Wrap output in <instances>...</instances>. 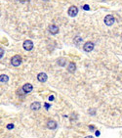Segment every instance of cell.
<instances>
[{
  "label": "cell",
  "mask_w": 122,
  "mask_h": 138,
  "mask_svg": "<svg viewBox=\"0 0 122 138\" xmlns=\"http://www.w3.org/2000/svg\"><path fill=\"white\" fill-rule=\"evenodd\" d=\"M40 108H41V104H40L39 102H34V103H32L31 106H30V109L33 111H38Z\"/></svg>",
  "instance_id": "9c48e42d"
},
{
  "label": "cell",
  "mask_w": 122,
  "mask_h": 138,
  "mask_svg": "<svg viewBox=\"0 0 122 138\" xmlns=\"http://www.w3.org/2000/svg\"><path fill=\"white\" fill-rule=\"evenodd\" d=\"M89 129H90V130H94V125H90V126H89Z\"/></svg>",
  "instance_id": "ac0fdd59"
},
{
  "label": "cell",
  "mask_w": 122,
  "mask_h": 138,
  "mask_svg": "<svg viewBox=\"0 0 122 138\" xmlns=\"http://www.w3.org/2000/svg\"><path fill=\"white\" fill-rule=\"evenodd\" d=\"M114 22H115V19H114L113 16H111V15L105 16V24L106 26H112L114 24Z\"/></svg>",
  "instance_id": "7a4b0ae2"
},
{
  "label": "cell",
  "mask_w": 122,
  "mask_h": 138,
  "mask_svg": "<svg viewBox=\"0 0 122 138\" xmlns=\"http://www.w3.org/2000/svg\"><path fill=\"white\" fill-rule=\"evenodd\" d=\"M75 70H76L75 64H74V63H70V64H69V67H68V71H69L70 73H73V72H75Z\"/></svg>",
  "instance_id": "8fae6325"
},
{
  "label": "cell",
  "mask_w": 122,
  "mask_h": 138,
  "mask_svg": "<svg viewBox=\"0 0 122 138\" xmlns=\"http://www.w3.org/2000/svg\"><path fill=\"white\" fill-rule=\"evenodd\" d=\"M57 63H58V65H59V66L64 67V66L66 65V63H67V60H66L65 58H60V59H58Z\"/></svg>",
  "instance_id": "7c38bea8"
},
{
  "label": "cell",
  "mask_w": 122,
  "mask_h": 138,
  "mask_svg": "<svg viewBox=\"0 0 122 138\" xmlns=\"http://www.w3.org/2000/svg\"><path fill=\"white\" fill-rule=\"evenodd\" d=\"M24 48L26 50V51H30L32 48H33V42L31 40H25L23 44Z\"/></svg>",
  "instance_id": "277c9868"
},
{
  "label": "cell",
  "mask_w": 122,
  "mask_h": 138,
  "mask_svg": "<svg viewBox=\"0 0 122 138\" xmlns=\"http://www.w3.org/2000/svg\"><path fill=\"white\" fill-rule=\"evenodd\" d=\"M83 9H84V10H86V11H88V10L90 9V7H89V5H87V4H86V5H84V6H83Z\"/></svg>",
  "instance_id": "5bb4252c"
},
{
  "label": "cell",
  "mask_w": 122,
  "mask_h": 138,
  "mask_svg": "<svg viewBox=\"0 0 122 138\" xmlns=\"http://www.w3.org/2000/svg\"><path fill=\"white\" fill-rule=\"evenodd\" d=\"M3 54H4V50L1 48V49H0V57H1V58L3 57Z\"/></svg>",
  "instance_id": "2e32d148"
},
{
  "label": "cell",
  "mask_w": 122,
  "mask_h": 138,
  "mask_svg": "<svg viewBox=\"0 0 122 138\" xmlns=\"http://www.w3.org/2000/svg\"><path fill=\"white\" fill-rule=\"evenodd\" d=\"M96 136H100V131H99V130L96 131Z\"/></svg>",
  "instance_id": "ffe728a7"
},
{
  "label": "cell",
  "mask_w": 122,
  "mask_h": 138,
  "mask_svg": "<svg viewBox=\"0 0 122 138\" xmlns=\"http://www.w3.org/2000/svg\"><path fill=\"white\" fill-rule=\"evenodd\" d=\"M32 85L30 84V83H25L24 86H23V89H24V91L25 93H29V92H31L32 91Z\"/></svg>",
  "instance_id": "ba28073f"
},
{
  "label": "cell",
  "mask_w": 122,
  "mask_h": 138,
  "mask_svg": "<svg viewBox=\"0 0 122 138\" xmlns=\"http://www.w3.org/2000/svg\"><path fill=\"white\" fill-rule=\"evenodd\" d=\"M19 1H21V2H25L26 0H19Z\"/></svg>",
  "instance_id": "44dd1931"
},
{
  "label": "cell",
  "mask_w": 122,
  "mask_h": 138,
  "mask_svg": "<svg viewBox=\"0 0 122 138\" xmlns=\"http://www.w3.org/2000/svg\"><path fill=\"white\" fill-rule=\"evenodd\" d=\"M45 108H46V109H49V108H50V104H47V103H46V104H45Z\"/></svg>",
  "instance_id": "d6986e66"
},
{
  "label": "cell",
  "mask_w": 122,
  "mask_h": 138,
  "mask_svg": "<svg viewBox=\"0 0 122 138\" xmlns=\"http://www.w3.org/2000/svg\"><path fill=\"white\" fill-rule=\"evenodd\" d=\"M49 31L52 33V34H57L59 32V28L56 26V25H50L49 26Z\"/></svg>",
  "instance_id": "52a82bcc"
},
{
  "label": "cell",
  "mask_w": 122,
  "mask_h": 138,
  "mask_svg": "<svg viewBox=\"0 0 122 138\" xmlns=\"http://www.w3.org/2000/svg\"><path fill=\"white\" fill-rule=\"evenodd\" d=\"M43 1H49V0H43Z\"/></svg>",
  "instance_id": "7402d4cb"
},
{
  "label": "cell",
  "mask_w": 122,
  "mask_h": 138,
  "mask_svg": "<svg viewBox=\"0 0 122 138\" xmlns=\"http://www.w3.org/2000/svg\"><path fill=\"white\" fill-rule=\"evenodd\" d=\"M11 63H12V65H13L14 67L20 66V65L22 64V58H21V56H19V55L14 56V57L12 58V60H11Z\"/></svg>",
  "instance_id": "6da1fadb"
},
{
  "label": "cell",
  "mask_w": 122,
  "mask_h": 138,
  "mask_svg": "<svg viewBox=\"0 0 122 138\" xmlns=\"http://www.w3.org/2000/svg\"><path fill=\"white\" fill-rule=\"evenodd\" d=\"M53 100H54V96H53V95L49 96V101H53Z\"/></svg>",
  "instance_id": "e0dca14e"
},
{
  "label": "cell",
  "mask_w": 122,
  "mask_h": 138,
  "mask_svg": "<svg viewBox=\"0 0 122 138\" xmlns=\"http://www.w3.org/2000/svg\"><path fill=\"white\" fill-rule=\"evenodd\" d=\"M68 13H69V15H70V17H75V16L77 15V13H78V9H77V7H75V6H71V7H70Z\"/></svg>",
  "instance_id": "5b68a950"
},
{
  "label": "cell",
  "mask_w": 122,
  "mask_h": 138,
  "mask_svg": "<svg viewBox=\"0 0 122 138\" xmlns=\"http://www.w3.org/2000/svg\"><path fill=\"white\" fill-rule=\"evenodd\" d=\"M83 49H84V51H86V52H91V51L94 49V43L91 42V41L86 42V43L84 44V46H83Z\"/></svg>",
  "instance_id": "3957f363"
},
{
  "label": "cell",
  "mask_w": 122,
  "mask_h": 138,
  "mask_svg": "<svg viewBox=\"0 0 122 138\" xmlns=\"http://www.w3.org/2000/svg\"><path fill=\"white\" fill-rule=\"evenodd\" d=\"M47 126L50 129H55L57 127V122L55 120H49L47 122Z\"/></svg>",
  "instance_id": "30bf717a"
},
{
  "label": "cell",
  "mask_w": 122,
  "mask_h": 138,
  "mask_svg": "<svg viewBox=\"0 0 122 138\" xmlns=\"http://www.w3.org/2000/svg\"><path fill=\"white\" fill-rule=\"evenodd\" d=\"M37 79H38L40 82H45V81L48 79V78H47V75H46L45 73H40V74H38V76H37Z\"/></svg>",
  "instance_id": "8992f818"
},
{
  "label": "cell",
  "mask_w": 122,
  "mask_h": 138,
  "mask_svg": "<svg viewBox=\"0 0 122 138\" xmlns=\"http://www.w3.org/2000/svg\"><path fill=\"white\" fill-rule=\"evenodd\" d=\"M8 79H9V78H8L7 76H5V75H1V77H0V81H1V82H7Z\"/></svg>",
  "instance_id": "4fadbf2b"
},
{
  "label": "cell",
  "mask_w": 122,
  "mask_h": 138,
  "mask_svg": "<svg viewBox=\"0 0 122 138\" xmlns=\"http://www.w3.org/2000/svg\"><path fill=\"white\" fill-rule=\"evenodd\" d=\"M7 128H8V129H13V128H14V124H12V123H11V124H8V125H7Z\"/></svg>",
  "instance_id": "9a60e30c"
}]
</instances>
